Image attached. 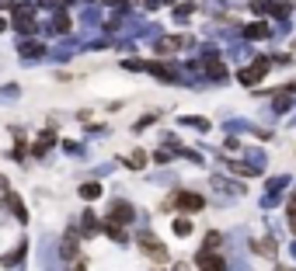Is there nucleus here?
<instances>
[{"label": "nucleus", "instance_id": "f257e3e1", "mask_svg": "<svg viewBox=\"0 0 296 271\" xmlns=\"http://www.w3.org/2000/svg\"><path fill=\"white\" fill-rule=\"evenodd\" d=\"M140 250L147 254V258H153V261H167V247H160L157 244V236H140Z\"/></svg>", "mask_w": 296, "mask_h": 271}, {"label": "nucleus", "instance_id": "f03ea898", "mask_svg": "<svg viewBox=\"0 0 296 271\" xmlns=\"http://www.w3.org/2000/svg\"><path fill=\"white\" fill-rule=\"evenodd\" d=\"M265 70H268V60H258L254 66L240 70V84H247V87H251V84H258V80L265 76Z\"/></svg>", "mask_w": 296, "mask_h": 271}, {"label": "nucleus", "instance_id": "7ed1b4c3", "mask_svg": "<svg viewBox=\"0 0 296 271\" xmlns=\"http://www.w3.org/2000/svg\"><path fill=\"white\" fill-rule=\"evenodd\" d=\"M199 268L202 271H226V261H223L220 254H213V250H202L199 254Z\"/></svg>", "mask_w": 296, "mask_h": 271}, {"label": "nucleus", "instance_id": "20e7f679", "mask_svg": "<svg viewBox=\"0 0 296 271\" xmlns=\"http://www.w3.org/2000/svg\"><path fill=\"white\" fill-rule=\"evenodd\" d=\"M108 219L122 226V222H129V219H133V208H129L126 202H115V205H112V216H108Z\"/></svg>", "mask_w": 296, "mask_h": 271}, {"label": "nucleus", "instance_id": "39448f33", "mask_svg": "<svg viewBox=\"0 0 296 271\" xmlns=\"http://www.w3.org/2000/svg\"><path fill=\"white\" fill-rule=\"evenodd\" d=\"M174 202L181 205V208H188V212H195V208H202V195H192V192H181Z\"/></svg>", "mask_w": 296, "mask_h": 271}, {"label": "nucleus", "instance_id": "423d86ee", "mask_svg": "<svg viewBox=\"0 0 296 271\" xmlns=\"http://www.w3.org/2000/svg\"><path fill=\"white\" fill-rule=\"evenodd\" d=\"M202 66L209 70V76H213V80H223V76H226V66H223L216 56H206V60H202Z\"/></svg>", "mask_w": 296, "mask_h": 271}, {"label": "nucleus", "instance_id": "0eeeda50", "mask_svg": "<svg viewBox=\"0 0 296 271\" xmlns=\"http://www.w3.org/2000/svg\"><path fill=\"white\" fill-rule=\"evenodd\" d=\"M80 195H84V198H98V195H101V184H94V181H91V184H80Z\"/></svg>", "mask_w": 296, "mask_h": 271}, {"label": "nucleus", "instance_id": "6e6552de", "mask_svg": "<svg viewBox=\"0 0 296 271\" xmlns=\"http://www.w3.org/2000/svg\"><path fill=\"white\" fill-rule=\"evenodd\" d=\"M63 254H67V258H74V254H77V236H74V233H67V240H63Z\"/></svg>", "mask_w": 296, "mask_h": 271}, {"label": "nucleus", "instance_id": "1a4fd4ad", "mask_svg": "<svg viewBox=\"0 0 296 271\" xmlns=\"http://www.w3.org/2000/svg\"><path fill=\"white\" fill-rule=\"evenodd\" d=\"M181 49V38H164L160 42V52H178Z\"/></svg>", "mask_w": 296, "mask_h": 271}, {"label": "nucleus", "instance_id": "9d476101", "mask_svg": "<svg viewBox=\"0 0 296 271\" xmlns=\"http://www.w3.org/2000/svg\"><path fill=\"white\" fill-rule=\"evenodd\" d=\"M247 35H251V38H265L268 28H265V24H247Z\"/></svg>", "mask_w": 296, "mask_h": 271}, {"label": "nucleus", "instance_id": "9b49d317", "mask_svg": "<svg viewBox=\"0 0 296 271\" xmlns=\"http://www.w3.org/2000/svg\"><path fill=\"white\" fill-rule=\"evenodd\" d=\"M21 52H25V56H42V46H39V42H25Z\"/></svg>", "mask_w": 296, "mask_h": 271}, {"label": "nucleus", "instance_id": "f8f14e48", "mask_svg": "<svg viewBox=\"0 0 296 271\" xmlns=\"http://www.w3.org/2000/svg\"><path fill=\"white\" fill-rule=\"evenodd\" d=\"M174 233H181V236L192 233V222H188V219H178V222H174Z\"/></svg>", "mask_w": 296, "mask_h": 271}, {"label": "nucleus", "instance_id": "ddd939ff", "mask_svg": "<svg viewBox=\"0 0 296 271\" xmlns=\"http://www.w3.org/2000/svg\"><path fill=\"white\" fill-rule=\"evenodd\" d=\"M216 247H220V233H209L206 236V250H216Z\"/></svg>", "mask_w": 296, "mask_h": 271}, {"label": "nucleus", "instance_id": "4468645a", "mask_svg": "<svg viewBox=\"0 0 296 271\" xmlns=\"http://www.w3.org/2000/svg\"><path fill=\"white\" fill-rule=\"evenodd\" d=\"M258 254H275V244H254Z\"/></svg>", "mask_w": 296, "mask_h": 271}, {"label": "nucleus", "instance_id": "2eb2a0df", "mask_svg": "<svg viewBox=\"0 0 296 271\" xmlns=\"http://www.w3.org/2000/svg\"><path fill=\"white\" fill-rule=\"evenodd\" d=\"M0 7H14V4H11V0H0Z\"/></svg>", "mask_w": 296, "mask_h": 271}, {"label": "nucleus", "instance_id": "dca6fc26", "mask_svg": "<svg viewBox=\"0 0 296 271\" xmlns=\"http://www.w3.org/2000/svg\"><path fill=\"white\" fill-rule=\"evenodd\" d=\"M275 271H293V268H275Z\"/></svg>", "mask_w": 296, "mask_h": 271}]
</instances>
